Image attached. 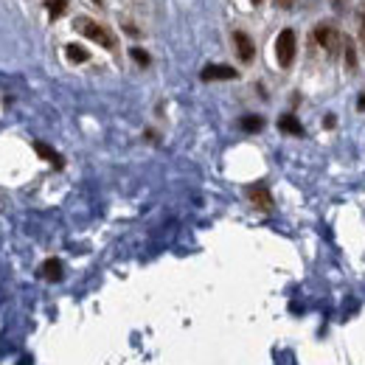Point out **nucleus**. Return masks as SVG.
Returning a JSON list of instances; mask_svg holds the SVG:
<instances>
[{
    "label": "nucleus",
    "mask_w": 365,
    "mask_h": 365,
    "mask_svg": "<svg viewBox=\"0 0 365 365\" xmlns=\"http://www.w3.org/2000/svg\"><path fill=\"white\" fill-rule=\"evenodd\" d=\"M73 28H76L82 37H87V40H93V43H99L101 48H116V37H113L104 26H99L96 20H90V17H76Z\"/></svg>",
    "instance_id": "nucleus-1"
},
{
    "label": "nucleus",
    "mask_w": 365,
    "mask_h": 365,
    "mask_svg": "<svg viewBox=\"0 0 365 365\" xmlns=\"http://www.w3.org/2000/svg\"><path fill=\"white\" fill-rule=\"evenodd\" d=\"M315 40H318V45L329 54V57H337V51L343 48V34L337 31V26H329V23H320L318 28H315Z\"/></svg>",
    "instance_id": "nucleus-2"
},
{
    "label": "nucleus",
    "mask_w": 365,
    "mask_h": 365,
    "mask_svg": "<svg viewBox=\"0 0 365 365\" xmlns=\"http://www.w3.org/2000/svg\"><path fill=\"white\" fill-rule=\"evenodd\" d=\"M295 48H298L295 31H292V28H284V31L279 34V40H276V60H279L281 68H290L292 62H295Z\"/></svg>",
    "instance_id": "nucleus-3"
},
{
    "label": "nucleus",
    "mask_w": 365,
    "mask_h": 365,
    "mask_svg": "<svg viewBox=\"0 0 365 365\" xmlns=\"http://www.w3.org/2000/svg\"><path fill=\"white\" fill-rule=\"evenodd\" d=\"M233 48H236V57L247 65V62H253V57H256V45H253V40L247 37V31H233Z\"/></svg>",
    "instance_id": "nucleus-4"
},
{
    "label": "nucleus",
    "mask_w": 365,
    "mask_h": 365,
    "mask_svg": "<svg viewBox=\"0 0 365 365\" xmlns=\"http://www.w3.org/2000/svg\"><path fill=\"white\" fill-rule=\"evenodd\" d=\"M247 200L259 208V211H273V197L267 186H250L247 189Z\"/></svg>",
    "instance_id": "nucleus-5"
},
{
    "label": "nucleus",
    "mask_w": 365,
    "mask_h": 365,
    "mask_svg": "<svg viewBox=\"0 0 365 365\" xmlns=\"http://www.w3.org/2000/svg\"><path fill=\"white\" fill-rule=\"evenodd\" d=\"M239 73L233 71L230 65H206L203 73H200V79L203 82H230V79H236Z\"/></svg>",
    "instance_id": "nucleus-6"
},
{
    "label": "nucleus",
    "mask_w": 365,
    "mask_h": 365,
    "mask_svg": "<svg viewBox=\"0 0 365 365\" xmlns=\"http://www.w3.org/2000/svg\"><path fill=\"white\" fill-rule=\"evenodd\" d=\"M279 130H281L284 135H295V138H301V135H303V124H301L292 113H284V116L279 118Z\"/></svg>",
    "instance_id": "nucleus-7"
},
{
    "label": "nucleus",
    "mask_w": 365,
    "mask_h": 365,
    "mask_svg": "<svg viewBox=\"0 0 365 365\" xmlns=\"http://www.w3.org/2000/svg\"><path fill=\"white\" fill-rule=\"evenodd\" d=\"M40 276H43L45 281H60V279H62V262H60V259H48V262H43Z\"/></svg>",
    "instance_id": "nucleus-8"
},
{
    "label": "nucleus",
    "mask_w": 365,
    "mask_h": 365,
    "mask_svg": "<svg viewBox=\"0 0 365 365\" xmlns=\"http://www.w3.org/2000/svg\"><path fill=\"white\" fill-rule=\"evenodd\" d=\"M239 130L242 133H250V135L253 133H262L264 130V118L262 116H242L239 118Z\"/></svg>",
    "instance_id": "nucleus-9"
},
{
    "label": "nucleus",
    "mask_w": 365,
    "mask_h": 365,
    "mask_svg": "<svg viewBox=\"0 0 365 365\" xmlns=\"http://www.w3.org/2000/svg\"><path fill=\"white\" fill-rule=\"evenodd\" d=\"M34 149H37V155H40V157H45V160H51L57 169H62V157H60V155H57V152H54V149H51L48 144L37 141V144H34Z\"/></svg>",
    "instance_id": "nucleus-10"
},
{
    "label": "nucleus",
    "mask_w": 365,
    "mask_h": 365,
    "mask_svg": "<svg viewBox=\"0 0 365 365\" xmlns=\"http://www.w3.org/2000/svg\"><path fill=\"white\" fill-rule=\"evenodd\" d=\"M65 54H68L71 62H87V60H90V54H87L82 45H76V43H71V45L65 48Z\"/></svg>",
    "instance_id": "nucleus-11"
},
{
    "label": "nucleus",
    "mask_w": 365,
    "mask_h": 365,
    "mask_svg": "<svg viewBox=\"0 0 365 365\" xmlns=\"http://www.w3.org/2000/svg\"><path fill=\"white\" fill-rule=\"evenodd\" d=\"M45 9H48V14L57 20V17H62V14H65L68 0H45Z\"/></svg>",
    "instance_id": "nucleus-12"
},
{
    "label": "nucleus",
    "mask_w": 365,
    "mask_h": 365,
    "mask_svg": "<svg viewBox=\"0 0 365 365\" xmlns=\"http://www.w3.org/2000/svg\"><path fill=\"white\" fill-rule=\"evenodd\" d=\"M343 51H346V65H349V68H354V65H357V51H354V43H352V40H346V43H343Z\"/></svg>",
    "instance_id": "nucleus-13"
},
{
    "label": "nucleus",
    "mask_w": 365,
    "mask_h": 365,
    "mask_svg": "<svg viewBox=\"0 0 365 365\" xmlns=\"http://www.w3.org/2000/svg\"><path fill=\"white\" fill-rule=\"evenodd\" d=\"M130 57H133V60H135L141 68H146V65L152 62V60H149V54H146L144 48H133V51H130Z\"/></svg>",
    "instance_id": "nucleus-14"
},
{
    "label": "nucleus",
    "mask_w": 365,
    "mask_h": 365,
    "mask_svg": "<svg viewBox=\"0 0 365 365\" xmlns=\"http://www.w3.org/2000/svg\"><path fill=\"white\" fill-rule=\"evenodd\" d=\"M292 6H295V0H276V9H284V11H290Z\"/></svg>",
    "instance_id": "nucleus-15"
},
{
    "label": "nucleus",
    "mask_w": 365,
    "mask_h": 365,
    "mask_svg": "<svg viewBox=\"0 0 365 365\" xmlns=\"http://www.w3.org/2000/svg\"><path fill=\"white\" fill-rule=\"evenodd\" d=\"M335 124H337V118H335V116H326V118H323V127H326V130H332Z\"/></svg>",
    "instance_id": "nucleus-16"
},
{
    "label": "nucleus",
    "mask_w": 365,
    "mask_h": 365,
    "mask_svg": "<svg viewBox=\"0 0 365 365\" xmlns=\"http://www.w3.org/2000/svg\"><path fill=\"white\" fill-rule=\"evenodd\" d=\"M332 6H335V11H343L346 9V0H332Z\"/></svg>",
    "instance_id": "nucleus-17"
},
{
    "label": "nucleus",
    "mask_w": 365,
    "mask_h": 365,
    "mask_svg": "<svg viewBox=\"0 0 365 365\" xmlns=\"http://www.w3.org/2000/svg\"><path fill=\"white\" fill-rule=\"evenodd\" d=\"M357 110L365 113V93H360V99H357Z\"/></svg>",
    "instance_id": "nucleus-18"
},
{
    "label": "nucleus",
    "mask_w": 365,
    "mask_h": 365,
    "mask_svg": "<svg viewBox=\"0 0 365 365\" xmlns=\"http://www.w3.org/2000/svg\"><path fill=\"white\" fill-rule=\"evenodd\" d=\"M363 40H365V11H363Z\"/></svg>",
    "instance_id": "nucleus-19"
},
{
    "label": "nucleus",
    "mask_w": 365,
    "mask_h": 365,
    "mask_svg": "<svg viewBox=\"0 0 365 365\" xmlns=\"http://www.w3.org/2000/svg\"><path fill=\"white\" fill-rule=\"evenodd\" d=\"M250 3H253V6H259V3H262V0H250Z\"/></svg>",
    "instance_id": "nucleus-20"
},
{
    "label": "nucleus",
    "mask_w": 365,
    "mask_h": 365,
    "mask_svg": "<svg viewBox=\"0 0 365 365\" xmlns=\"http://www.w3.org/2000/svg\"><path fill=\"white\" fill-rule=\"evenodd\" d=\"M93 3H104V0H93Z\"/></svg>",
    "instance_id": "nucleus-21"
}]
</instances>
